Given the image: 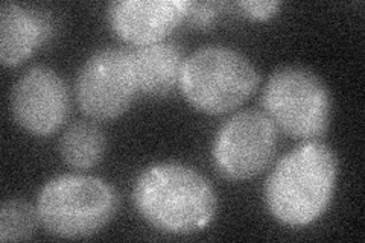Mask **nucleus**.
<instances>
[{
    "instance_id": "obj_1",
    "label": "nucleus",
    "mask_w": 365,
    "mask_h": 243,
    "mask_svg": "<svg viewBox=\"0 0 365 243\" xmlns=\"http://www.w3.org/2000/svg\"><path fill=\"white\" fill-rule=\"evenodd\" d=\"M133 201L145 221L168 234H193L216 213L210 181L189 166L157 163L135 178Z\"/></svg>"
},
{
    "instance_id": "obj_2",
    "label": "nucleus",
    "mask_w": 365,
    "mask_h": 243,
    "mask_svg": "<svg viewBox=\"0 0 365 243\" xmlns=\"http://www.w3.org/2000/svg\"><path fill=\"white\" fill-rule=\"evenodd\" d=\"M338 160L327 145L309 140L283 155L265 182L269 213L288 227H306L332 201Z\"/></svg>"
},
{
    "instance_id": "obj_3",
    "label": "nucleus",
    "mask_w": 365,
    "mask_h": 243,
    "mask_svg": "<svg viewBox=\"0 0 365 243\" xmlns=\"http://www.w3.org/2000/svg\"><path fill=\"white\" fill-rule=\"evenodd\" d=\"M260 84L248 58L227 46H204L181 64L178 88L190 105L205 114H224L241 107Z\"/></svg>"
},
{
    "instance_id": "obj_4",
    "label": "nucleus",
    "mask_w": 365,
    "mask_h": 243,
    "mask_svg": "<svg viewBox=\"0 0 365 243\" xmlns=\"http://www.w3.org/2000/svg\"><path fill=\"white\" fill-rule=\"evenodd\" d=\"M119 207L118 193L104 180L90 175H66L49 180L37 196V214L49 234L84 239L111 222Z\"/></svg>"
},
{
    "instance_id": "obj_5",
    "label": "nucleus",
    "mask_w": 365,
    "mask_h": 243,
    "mask_svg": "<svg viewBox=\"0 0 365 243\" xmlns=\"http://www.w3.org/2000/svg\"><path fill=\"white\" fill-rule=\"evenodd\" d=\"M262 105L274 125L294 138L317 140L329 128L332 110L329 90L309 68H277L262 91Z\"/></svg>"
},
{
    "instance_id": "obj_6",
    "label": "nucleus",
    "mask_w": 365,
    "mask_h": 243,
    "mask_svg": "<svg viewBox=\"0 0 365 243\" xmlns=\"http://www.w3.org/2000/svg\"><path fill=\"white\" fill-rule=\"evenodd\" d=\"M139 93L133 51L106 48L79 68L75 96L81 111L96 122L118 119Z\"/></svg>"
},
{
    "instance_id": "obj_7",
    "label": "nucleus",
    "mask_w": 365,
    "mask_h": 243,
    "mask_svg": "<svg viewBox=\"0 0 365 243\" xmlns=\"http://www.w3.org/2000/svg\"><path fill=\"white\" fill-rule=\"evenodd\" d=\"M276 148L277 126L264 111L245 110L224 122L215 137L212 157L224 178L244 181L267 169Z\"/></svg>"
},
{
    "instance_id": "obj_8",
    "label": "nucleus",
    "mask_w": 365,
    "mask_h": 243,
    "mask_svg": "<svg viewBox=\"0 0 365 243\" xmlns=\"http://www.w3.org/2000/svg\"><path fill=\"white\" fill-rule=\"evenodd\" d=\"M68 88L53 68L34 66L11 91V113L20 128L46 137L61 128L68 114Z\"/></svg>"
},
{
    "instance_id": "obj_9",
    "label": "nucleus",
    "mask_w": 365,
    "mask_h": 243,
    "mask_svg": "<svg viewBox=\"0 0 365 243\" xmlns=\"http://www.w3.org/2000/svg\"><path fill=\"white\" fill-rule=\"evenodd\" d=\"M187 0H118L108 5L111 29L137 48L165 41L186 19Z\"/></svg>"
},
{
    "instance_id": "obj_10",
    "label": "nucleus",
    "mask_w": 365,
    "mask_h": 243,
    "mask_svg": "<svg viewBox=\"0 0 365 243\" xmlns=\"http://www.w3.org/2000/svg\"><path fill=\"white\" fill-rule=\"evenodd\" d=\"M52 31L49 14L4 2L0 6V61L5 67L19 66L51 38Z\"/></svg>"
},
{
    "instance_id": "obj_11",
    "label": "nucleus",
    "mask_w": 365,
    "mask_h": 243,
    "mask_svg": "<svg viewBox=\"0 0 365 243\" xmlns=\"http://www.w3.org/2000/svg\"><path fill=\"white\" fill-rule=\"evenodd\" d=\"M139 91L148 96L163 98L178 87L182 51L177 43L160 41L133 51Z\"/></svg>"
},
{
    "instance_id": "obj_12",
    "label": "nucleus",
    "mask_w": 365,
    "mask_h": 243,
    "mask_svg": "<svg viewBox=\"0 0 365 243\" xmlns=\"http://www.w3.org/2000/svg\"><path fill=\"white\" fill-rule=\"evenodd\" d=\"M106 146V135L96 123L79 120L63 133L60 155L68 167L87 170L101 163Z\"/></svg>"
},
{
    "instance_id": "obj_13",
    "label": "nucleus",
    "mask_w": 365,
    "mask_h": 243,
    "mask_svg": "<svg viewBox=\"0 0 365 243\" xmlns=\"http://www.w3.org/2000/svg\"><path fill=\"white\" fill-rule=\"evenodd\" d=\"M38 222L36 207L21 200H8L0 207V242L28 240Z\"/></svg>"
},
{
    "instance_id": "obj_14",
    "label": "nucleus",
    "mask_w": 365,
    "mask_h": 243,
    "mask_svg": "<svg viewBox=\"0 0 365 243\" xmlns=\"http://www.w3.org/2000/svg\"><path fill=\"white\" fill-rule=\"evenodd\" d=\"M236 6L250 19L267 20L277 13L280 2H274V0H244V2H237Z\"/></svg>"
},
{
    "instance_id": "obj_15",
    "label": "nucleus",
    "mask_w": 365,
    "mask_h": 243,
    "mask_svg": "<svg viewBox=\"0 0 365 243\" xmlns=\"http://www.w3.org/2000/svg\"><path fill=\"white\" fill-rule=\"evenodd\" d=\"M216 4L190 2L186 19L193 26H209L216 16Z\"/></svg>"
}]
</instances>
